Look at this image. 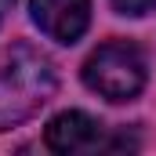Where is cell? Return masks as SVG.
<instances>
[{
  "instance_id": "obj_5",
  "label": "cell",
  "mask_w": 156,
  "mask_h": 156,
  "mask_svg": "<svg viewBox=\"0 0 156 156\" xmlns=\"http://www.w3.org/2000/svg\"><path fill=\"white\" fill-rule=\"evenodd\" d=\"M120 15H131V18H142V15H153L156 0H109Z\"/></svg>"
},
{
  "instance_id": "obj_1",
  "label": "cell",
  "mask_w": 156,
  "mask_h": 156,
  "mask_svg": "<svg viewBox=\"0 0 156 156\" xmlns=\"http://www.w3.org/2000/svg\"><path fill=\"white\" fill-rule=\"evenodd\" d=\"M58 73L55 62L33 44H11L0 51V131L33 120L55 98Z\"/></svg>"
},
{
  "instance_id": "obj_6",
  "label": "cell",
  "mask_w": 156,
  "mask_h": 156,
  "mask_svg": "<svg viewBox=\"0 0 156 156\" xmlns=\"http://www.w3.org/2000/svg\"><path fill=\"white\" fill-rule=\"evenodd\" d=\"M11 4H15V0H0V7H11Z\"/></svg>"
},
{
  "instance_id": "obj_3",
  "label": "cell",
  "mask_w": 156,
  "mask_h": 156,
  "mask_svg": "<svg viewBox=\"0 0 156 156\" xmlns=\"http://www.w3.org/2000/svg\"><path fill=\"white\" fill-rule=\"evenodd\" d=\"M44 142L47 149L55 153H94V149H138V138H127V134H116V138H105V127L94 116L80 113V109H69V113H58V116L47 123L44 131Z\"/></svg>"
},
{
  "instance_id": "obj_4",
  "label": "cell",
  "mask_w": 156,
  "mask_h": 156,
  "mask_svg": "<svg viewBox=\"0 0 156 156\" xmlns=\"http://www.w3.org/2000/svg\"><path fill=\"white\" fill-rule=\"evenodd\" d=\"M40 33L58 44H76L91 26V0H29Z\"/></svg>"
},
{
  "instance_id": "obj_2",
  "label": "cell",
  "mask_w": 156,
  "mask_h": 156,
  "mask_svg": "<svg viewBox=\"0 0 156 156\" xmlns=\"http://www.w3.org/2000/svg\"><path fill=\"white\" fill-rule=\"evenodd\" d=\"M145 80H149L145 58L127 40L102 44L83 62V83L98 98H105V102H131V98H138L142 87H145Z\"/></svg>"
}]
</instances>
